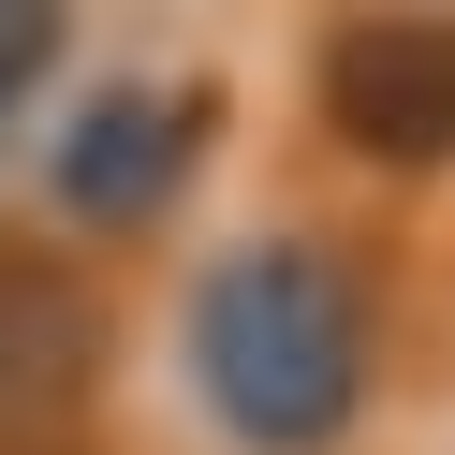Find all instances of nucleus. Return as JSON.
<instances>
[{
	"label": "nucleus",
	"mask_w": 455,
	"mask_h": 455,
	"mask_svg": "<svg viewBox=\"0 0 455 455\" xmlns=\"http://www.w3.org/2000/svg\"><path fill=\"white\" fill-rule=\"evenodd\" d=\"M323 118L367 162H455V0H382L323 44Z\"/></svg>",
	"instance_id": "f03ea898"
},
{
	"label": "nucleus",
	"mask_w": 455,
	"mask_h": 455,
	"mask_svg": "<svg viewBox=\"0 0 455 455\" xmlns=\"http://www.w3.org/2000/svg\"><path fill=\"white\" fill-rule=\"evenodd\" d=\"M44 177H60V206L89 220V235H132V220L191 177V103H177V89H103L89 118L60 132Z\"/></svg>",
	"instance_id": "7ed1b4c3"
},
{
	"label": "nucleus",
	"mask_w": 455,
	"mask_h": 455,
	"mask_svg": "<svg viewBox=\"0 0 455 455\" xmlns=\"http://www.w3.org/2000/svg\"><path fill=\"white\" fill-rule=\"evenodd\" d=\"M103 367V308L60 250H0V426H44L74 411Z\"/></svg>",
	"instance_id": "20e7f679"
},
{
	"label": "nucleus",
	"mask_w": 455,
	"mask_h": 455,
	"mask_svg": "<svg viewBox=\"0 0 455 455\" xmlns=\"http://www.w3.org/2000/svg\"><path fill=\"white\" fill-rule=\"evenodd\" d=\"M44 60H60V0H0V103H30Z\"/></svg>",
	"instance_id": "39448f33"
},
{
	"label": "nucleus",
	"mask_w": 455,
	"mask_h": 455,
	"mask_svg": "<svg viewBox=\"0 0 455 455\" xmlns=\"http://www.w3.org/2000/svg\"><path fill=\"white\" fill-rule=\"evenodd\" d=\"M191 396L250 455H323L367 411V294L323 235H250L191 294Z\"/></svg>",
	"instance_id": "f257e3e1"
}]
</instances>
